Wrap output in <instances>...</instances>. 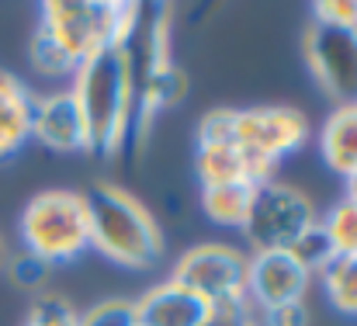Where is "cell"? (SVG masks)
Returning a JSON list of instances; mask_svg holds the SVG:
<instances>
[{"instance_id":"44dd1931","label":"cell","mask_w":357,"mask_h":326,"mask_svg":"<svg viewBox=\"0 0 357 326\" xmlns=\"http://www.w3.org/2000/svg\"><path fill=\"white\" fill-rule=\"evenodd\" d=\"M291 253H295L309 271H312V278H319V274H323V267L337 257V253H333V246H330V239H326V232L319 229V222H316V225H312V229H309L295 246H291Z\"/></svg>"},{"instance_id":"4fadbf2b","label":"cell","mask_w":357,"mask_h":326,"mask_svg":"<svg viewBox=\"0 0 357 326\" xmlns=\"http://www.w3.org/2000/svg\"><path fill=\"white\" fill-rule=\"evenodd\" d=\"M31 101L28 84L0 66V160L14 156L31 139Z\"/></svg>"},{"instance_id":"cb8c5ba5","label":"cell","mask_w":357,"mask_h":326,"mask_svg":"<svg viewBox=\"0 0 357 326\" xmlns=\"http://www.w3.org/2000/svg\"><path fill=\"white\" fill-rule=\"evenodd\" d=\"M257 323L260 326H309L312 323V313H309L305 302H291V306H278V309L257 313Z\"/></svg>"},{"instance_id":"7402d4cb","label":"cell","mask_w":357,"mask_h":326,"mask_svg":"<svg viewBox=\"0 0 357 326\" xmlns=\"http://www.w3.org/2000/svg\"><path fill=\"white\" fill-rule=\"evenodd\" d=\"M312 24L357 28V0H319V3H312Z\"/></svg>"},{"instance_id":"9a60e30c","label":"cell","mask_w":357,"mask_h":326,"mask_svg":"<svg viewBox=\"0 0 357 326\" xmlns=\"http://www.w3.org/2000/svg\"><path fill=\"white\" fill-rule=\"evenodd\" d=\"M257 184H222V188H202V212L208 222L226 225V229H243L250 205H253Z\"/></svg>"},{"instance_id":"e0dca14e","label":"cell","mask_w":357,"mask_h":326,"mask_svg":"<svg viewBox=\"0 0 357 326\" xmlns=\"http://www.w3.org/2000/svg\"><path fill=\"white\" fill-rule=\"evenodd\" d=\"M319 229L326 232L337 257H357V205L351 198H340L319 216Z\"/></svg>"},{"instance_id":"9c48e42d","label":"cell","mask_w":357,"mask_h":326,"mask_svg":"<svg viewBox=\"0 0 357 326\" xmlns=\"http://www.w3.org/2000/svg\"><path fill=\"white\" fill-rule=\"evenodd\" d=\"M312 281V271L291 250H257L246 264V302L257 313L305 302Z\"/></svg>"},{"instance_id":"484cf974","label":"cell","mask_w":357,"mask_h":326,"mask_svg":"<svg viewBox=\"0 0 357 326\" xmlns=\"http://www.w3.org/2000/svg\"><path fill=\"white\" fill-rule=\"evenodd\" d=\"M344 198H351V202L357 205V170L344 177Z\"/></svg>"},{"instance_id":"7c38bea8","label":"cell","mask_w":357,"mask_h":326,"mask_svg":"<svg viewBox=\"0 0 357 326\" xmlns=\"http://www.w3.org/2000/svg\"><path fill=\"white\" fill-rule=\"evenodd\" d=\"M195 174H198L202 188L264 184L274 177V167L253 160L239 146H195Z\"/></svg>"},{"instance_id":"ac0fdd59","label":"cell","mask_w":357,"mask_h":326,"mask_svg":"<svg viewBox=\"0 0 357 326\" xmlns=\"http://www.w3.org/2000/svg\"><path fill=\"white\" fill-rule=\"evenodd\" d=\"M28 59H31L35 73L45 77V80H73V73H77V66H80V63H77L56 38H49L45 31H35V38H31V45H28Z\"/></svg>"},{"instance_id":"8992f818","label":"cell","mask_w":357,"mask_h":326,"mask_svg":"<svg viewBox=\"0 0 357 326\" xmlns=\"http://www.w3.org/2000/svg\"><path fill=\"white\" fill-rule=\"evenodd\" d=\"M246 264H250L246 250L212 239L184 250L170 278L215 309L229 302H246Z\"/></svg>"},{"instance_id":"2e32d148","label":"cell","mask_w":357,"mask_h":326,"mask_svg":"<svg viewBox=\"0 0 357 326\" xmlns=\"http://www.w3.org/2000/svg\"><path fill=\"white\" fill-rule=\"evenodd\" d=\"M323 292H326V302L340 313V316H351L357 320V257H333L323 274Z\"/></svg>"},{"instance_id":"4316f807","label":"cell","mask_w":357,"mask_h":326,"mask_svg":"<svg viewBox=\"0 0 357 326\" xmlns=\"http://www.w3.org/2000/svg\"><path fill=\"white\" fill-rule=\"evenodd\" d=\"M7 260H10V246H7V239L0 232V271H7Z\"/></svg>"},{"instance_id":"6da1fadb","label":"cell","mask_w":357,"mask_h":326,"mask_svg":"<svg viewBox=\"0 0 357 326\" xmlns=\"http://www.w3.org/2000/svg\"><path fill=\"white\" fill-rule=\"evenodd\" d=\"M87 128V153L119 156L135 121V56L132 49H101L84 59L70 80Z\"/></svg>"},{"instance_id":"3957f363","label":"cell","mask_w":357,"mask_h":326,"mask_svg":"<svg viewBox=\"0 0 357 326\" xmlns=\"http://www.w3.org/2000/svg\"><path fill=\"white\" fill-rule=\"evenodd\" d=\"M142 3L121 0H45L38 14V31L56 38L77 63L115 45L132 49L142 28Z\"/></svg>"},{"instance_id":"ffe728a7","label":"cell","mask_w":357,"mask_h":326,"mask_svg":"<svg viewBox=\"0 0 357 326\" xmlns=\"http://www.w3.org/2000/svg\"><path fill=\"white\" fill-rule=\"evenodd\" d=\"M77 326H135V306L132 299H101L77 313Z\"/></svg>"},{"instance_id":"5b68a950","label":"cell","mask_w":357,"mask_h":326,"mask_svg":"<svg viewBox=\"0 0 357 326\" xmlns=\"http://www.w3.org/2000/svg\"><path fill=\"white\" fill-rule=\"evenodd\" d=\"M316 222H319V209L302 188L271 177V181L257 184L246 225L239 232L246 236L250 253H257V250H291Z\"/></svg>"},{"instance_id":"d6986e66","label":"cell","mask_w":357,"mask_h":326,"mask_svg":"<svg viewBox=\"0 0 357 326\" xmlns=\"http://www.w3.org/2000/svg\"><path fill=\"white\" fill-rule=\"evenodd\" d=\"M21 326H77V309L59 292H42L24 313Z\"/></svg>"},{"instance_id":"603a6c76","label":"cell","mask_w":357,"mask_h":326,"mask_svg":"<svg viewBox=\"0 0 357 326\" xmlns=\"http://www.w3.org/2000/svg\"><path fill=\"white\" fill-rule=\"evenodd\" d=\"M7 274H10L21 288H42L45 278H49V267L38 264V260L28 257V253H21V257L10 253V260H7Z\"/></svg>"},{"instance_id":"7a4b0ae2","label":"cell","mask_w":357,"mask_h":326,"mask_svg":"<svg viewBox=\"0 0 357 326\" xmlns=\"http://www.w3.org/2000/svg\"><path fill=\"white\" fill-rule=\"evenodd\" d=\"M91 250L125 271H149L160 264L167 243L156 216L121 184L98 181L87 191Z\"/></svg>"},{"instance_id":"30bf717a","label":"cell","mask_w":357,"mask_h":326,"mask_svg":"<svg viewBox=\"0 0 357 326\" xmlns=\"http://www.w3.org/2000/svg\"><path fill=\"white\" fill-rule=\"evenodd\" d=\"M31 139L52 153H87L84 114L70 87L35 94L31 101Z\"/></svg>"},{"instance_id":"52a82bcc","label":"cell","mask_w":357,"mask_h":326,"mask_svg":"<svg viewBox=\"0 0 357 326\" xmlns=\"http://www.w3.org/2000/svg\"><path fill=\"white\" fill-rule=\"evenodd\" d=\"M309 142V118L291 105L233 108V146L253 160L278 167L288 153Z\"/></svg>"},{"instance_id":"ba28073f","label":"cell","mask_w":357,"mask_h":326,"mask_svg":"<svg viewBox=\"0 0 357 326\" xmlns=\"http://www.w3.org/2000/svg\"><path fill=\"white\" fill-rule=\"evenodd\" d=\"M302 56L326 98H333L337 105L357 101V28L309 24Z\"/></svg>"},{"instance_id":"277c9868","label":"cell","mask_w":357,"mask_h":326,"mask_svg":"<svg viewBox=\"0 0 357 326\" xmlns=\"http://www.w3.org/2000/svg\"><path fill=\"white\" fill-rule=\"evenodd\" d=\"M17 236L28 257L45 267L70 264L91 250V209L87 191L45 188L28 198L17 216Z\"/></svg>"},{"instance_id":"8fae6325","label":"cell","mask_w":357,"mask_h":326,"mask_svg":"<svg viewBox=\"0 0 357 326\" xmlns=\"http://www.w3.org/2000/svg\"><path fill=\"white\" fill-rule=\"evenodd\" d=\"M135 306V326H205L212 316V306L202 302L195 292L177 285L174 278L146 288Z\"/></svg>"},{"instance_id":"5bb4252c","label":"cell","mask_w":357,"mask_h":326,"mask_svg":"<svg viewBox=\"0 0 357 326\" xmlns=\"http://www.w3.org/2000/svg\"><path fill=\"white\" fill-rule=\"evenodd\" d=\"M319 156L326 163V170H333L337 177H347L357 170V101L337 105L326 114L319 135H316Z\"/></svg>"},{"instance_id":"d4e9b609","label":"cell","mask_w":357,"mask_h":326,"mask_svg":"<svg viewBox=\"0 0 357 326\" xmlns=\"http://www.w3.org/2000/svg\"><path fill=\"white\" fill-rule=\"evenodd\" d=\"M205 326H260V323H257V309L250 302H229V306H215Z\"/></svg>"}]
</instances>
